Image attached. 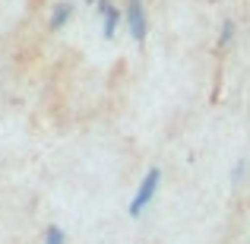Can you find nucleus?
Returning a JSON list of instances; mask_svg holds the SVG:
<instances>
[{"instance_id": "obj_1", "label": "nucleus", "mask_w": 250, "mask_h": 244, "mask_svg": "<svg viewBox=\"0 0 250 244\" xmlns=\"http://www.w3.org/2000/svg\"><path fill=\"white\" fill-rule=\"evenodd\" d=\"M159 181H162V171L159 168H149L146 177H143V184H140V190H136V197L130 200V216H133V219L149 206V200H152L155 190H159Z\"/></svg>"}, {"instance_id": "obj_2", "label": "nucleus", "mask_w": 250, "mask_h": 244, "mask_svg": "<svg viewBox=\"0 0 250 244\" xmlns=\"http://www.w3.org/2000/svg\"><path fill=\"white\" fill-rule=\"evenodd\" d=\"M124 19H127V29L133 35V42H146L149 35V19H146V10H143V0H127V10H124Z\"/></svg>"}, {"instance_id": "obj_3", "label": "nucleus", "mask_w": 250, "mask_h": 244, "mask_svg": "<svg viewBox=\"0 0 250 244\" xmlns=\"http://www.w3.org/2000/svg\"><path fill=\"white\" fill-rule=\"evenodd\" d=\"M98 13H102V32L104 38H114L117 35V22H121V13L111 0H98Z\"/></svg>"}, {"instance_id": "obj_4", "label": "nucleus", "mask_w": 250, "mask_h": 244, "mask_svg": "<svg viewBox=\"0 0 250 244\" xmlns=\"http://www.w3.org/2000/svg\"><path fill=\"white\" fill-rule=\"evenodd\" d=\"M73 10H76V6L70 3V0H63V3H57L54 10H51V19H48V29H51V32L63 29V25L70 22V16H73Z\"/></svg>"}, {"instance_id": "obj_5", "label": "nucleus", "mask_w": 250, "mask_h": 244, "mask_svg": "<svg viewBox=\"0 0 250 244\" xmlns=\"http://www.w3.org/2000/svg\"><path fill=\"white\" fill-rule=\"evenodd\" d=\"M44 244H67V235H63V228L51 225V228H48V235H44Z\"/></svg>"}, {"instance_id": "obj_6", "label": "nucleus", "mask_w": 250, "mask_h": 244, "mask_svg": "<svg viewBox=\"0 0 250 244\" xmlns=\"http://www.w3.org/2000/svg\"><path fill=\"white\" fill-rule=\"evenodd\" d=\"M231 32H234V25H231V22H225V29H222V44H228V38H231Z\"/></svg>"}]
</instances>
